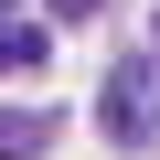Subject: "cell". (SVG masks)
Returning a JSON list of instances; mask_svg holds the SVG:
<instances>
[{"instance_id":"cell-4","label":"cell","mask_w":160,"mask_h":160,"mask_svg":"<svg viewBox=\"0 0 160 160\" xmlns=\"http://www.w3.org/2000/svg\"><path fill=\"white\" fill-rule=\"evenodd\" d=\"M53 11H64V22H96V11H107V0H53Z\"/></svg>"},{"instance_id":"cell-3","label":"cell","mask_w":160,"mask_h":160,"mask_svg":"<svg viewBox=\"0 0 160 160\" xmlns=\"http://www.w3.org/2000/svg\"><path fill=\"white\" fill-rule=\"evenodd\" d=\"M43 53H53V32H43V22H0V75H32Z\"/></svg>"},{"instance_id":"cell-1","label":"cell","mask_w":160,"mask_h":160,"mask_svg":"<svg viewBox=\"0 0 160 160\" xmlns=\"http://www.w3.org/2000/svg\"><path fill=\"white\" fill-rule=\"evenodd\" d=\"M96 128H107L118 149H149V139H160V53H118V64H107Z\"/></svg>"},{"instance_id":"cell-2","label":"cell","mask_w":160,"mask_h":160,"mask_svg":"<svg viewBox=\"0 0 160 160\" xmlns=\"http://www.w3.org/2000/svg\"><path fill=\"white\" fill-rule=\"evenodd\" d=\"M53 128H64L53 107H0V160H43V149H53Z\"/></svg>"}]
</instances>
